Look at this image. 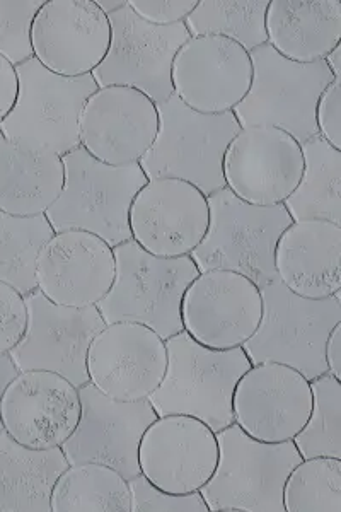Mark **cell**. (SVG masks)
I'll list each match as a JSON object with an SVG mask.
<instances>
[{"instance_id":"obj_1","label":"cell","mask_w":341,"mask_h":512,"mask_svg":"<svg viewBox=\"0 0 341 512\" xmlns=\"http://www.w3.org/2000/svg\"><path fill=\"white\" fill-rule=\"evenodd\" d=\"M168 366L147 400L157 417L188 415L217 432L234 424L232 398L241 376L253 366L243 347L215 350L183 332L164 340Z\"/></svg>"},{"instance_id":"obj_2","label":"cell","mask_w":341,"mask_h":512,"mask_svg":"<svg viewBox=\"0 0 341 512\" xmlns=\"http://www.w3.org/2000/svg\"><path fill=\"white\" fill-rule=\"evenodd\" d=\"M115 280L105 299L96 306L111 323H139L162 338L183 332L181 304L200 270L191 256L162 258L151 255L133 239L113 248Z\"/></svg>"},{"instance_id":"obj_3","label":"cell","mask_w":341,"mask_h":512,"mask_svg":"<svg viewBox=\"0 0 341 512\" xmlns=\"http://www.w3.org/2000/svg\"><path fill=\"white\" fill-rule=\"evenodd\" d=\"M62 161L64 190L45 214L53 231H86L111 248L130 241V207L149 181L140 164L110 166L82 147L65 154Z\"/></svg>"},{"instance_id":"obj_4","label":"cell","mask_w":341,"mask_h":512,"mask_svg":"<svg viewBox=\"0 0 341 512\" xmlns=\"http://www.w3.org/2000/svg\"><path fill=\"white\" fill-rule=\"evenodd\" d=\"M157 111L159 132L139 163L145 176L186 181L207 197L226 188L224 156L229 142L241 132L236 115H203L178 96L157 105Z\"/></svg>"},{"instance_id":"obj_5","label":"cell","mask_w":341,"mask_h":512,"mask_svg":"<svg viewBox=\"0 0 341 512\" xmlns=\"http://www.w3.org/2000/svg\"><path fill=\"white\" fill-rule=\"evenodd\" d=\"M260 291V326L243 345L251 364H285L309 381L328 373L324 352L331 330L341 321V291L328 299H307L289 291L278 277Z\"/></svg>"},{"instance_id":"obj_6","label":"cell","mask_w":341,"mask_h":512,"mask_svg":"<svg viewBox=\"0 0 341 512\" xmlns=\"http://www.w3.org/2000/svg\"><path fill=\"white\" fill-rule=\"evenodd\" d=\"M219 463L200 492L210 512H285L284 485L302 456L294 441L261 443L237 424L217 432Z\"/></svg>"},{"instance_id":"obj_7","label":"cell","mask_w":341,"mask_h":512,"mask_svg":"<svg viewBox=\"0 0 341 512\" xmlns=\"http://www.w3.org/2000/svg\"><path fill=\"white\" fill-rule=\"evenodd\" d=\"M210 222L197 250L191 253L198 270H232L263 287L277 277L275 248L294 222L285 205L246 204L231 190L209 195Z\"/></svg>"},{"instance_id":"obj_8","label":"cell","mask_w":341,"mask_h":512,"mask_svg":"<svg viewBox=\"0 0 341 512\" xmlns=\"http://www.w3.org/2000/svg\"><path fill=\"white\" fill-rule=\"evenodd\" d=\"M19 93L16 105L0 123L4 139L33 151L65 154L81 147L79 122L87 99L98 91L93 74L62 77L36 59L16 67Z\"/></svg>"},{"instance_id":"obj_9","label":"cell","mask_w":341,"mask_h":512,"mask_svg":"<svg viewBox=\"0 0 341 512\" xmlns=\"http://www.w3.org/2000/svg\"><path fill=\"white\" fill-rule=\"evenodd\" d=\"M249 55L253 64L251 88L232 111L241 128H278L301 146L318 137L316 106L324 89L335 81L326 62L295 64L268 43Z\"/></svg>"},{"instance_id":"obj_10","label":"cell","mask_w":341,"mask_h":512,"mask_svg":"<svg viewBox=\"0 0 341 512\" xmlns=\"http://www.w3.org/2000/svg\"><path fill=\"white\" fill-rule=\"evenodd\" d=\"M111 45L106 59L94 70L98 88H133L161 105L174 96V57L190 40L185 23L154 26L140 19L130 6L108 16Z\"/></svg>"},{"instance_id":"obj_11","label":"cell","mask_w":341,"mask_h":512,"mask_svg":"<svg viewBox=\"0 0 341 512\" xmlns=\"http://www.w3.org/2000/svg\"><path fill=\"white\" fill-rule=\"evenodd\" d=\"M28 328L12 350L14 366L21 371H50L82 388L89 383L87 352L106 326L96 306L69 308L48 301L40 289L26 296Z\"/></svg>"},{"instance_id":"obj_12","label":"cell","mask_w":341,"mask_h":512,"mask_svg":"<svg viewBox=\"0 0 341 512\" xmlns=\"http://www.w3.org/2000/svg\"><path fill=\"white\" fill-rule=\"evenodd\" d=\"M82 414L74 434L62 446L69 465L101 463L127 480L140 475L139 448L145 429L157 419L149 400L120 402L94 384L79 388Z\"/></svg>"},{"instance_id":"obj_13","label":"cell","mask_w":341,"mask_h":512,"mask_svg":"<svg viewBox=\"0 0 341 512\" xmlns=\"http://www.w3.org/2000/svg\"><path fill=\"white\" fill-rule=\"evenodd\" d=\"M263 315L260 287L232 270H205L186 289L181 304L183 328L209 349L243 347Z\"/></svg>"},{"instance_id":"obj_14","label":"cell","mask_w":341,"mask_h":512,"mask_svg":"<svg viewBox=\"0 0 341 512\" xmlns=\"http://www.w3.org/2000/svg\"><path fill=\"white\" fill-rule=\"evenodd\" d=\"M313 410L311 381L278 362L253 364L237 381L234 424L261 443L292 441Z\"/></svg>"},{"instance_id":"obj_15","label":"cell","mask_w":341,"mask_h":512,"mask_svg":"<svg viewBox=\"0 0 341 512\" xmlns=\"http://www.w3.org/2000/svg\"><path fill=\"white\" fill-rule=\"evenodd\" d=\"M81 414L79 388L50 371H21L0 400L2 429L29 449L62 448Z\"/></svg>"},{"instance_id":"obj_16","label":"cell","mask_w":341,"mask_h":512,"mask_svg":"<svg viewBox=\"0 0 341 512\" xmlns=\"http://www.w3.org/2000/svg\"><path fill=\"white\" fill-rule=\"evenodd\" d=\"M110 45V19L96 0H45L31 26L33 59L57 76H91Z\"/></svg>"},{"instance_id":"obj_17","label":"cell","mask_w":341,"mask_h":512,"mask_svg":"<svg viewBox=\"0 0 341 512\" xmlns=\"http://www.w3.org/2000/svg\"><path fill=\"white\" fill-rule=\"evenodd\" d=\"M302 173L301 144L278 128H241L224 156L227 190L258 207L284 204L295 192Z\"/></svg>"},{"instance_id":"obj_18","label":"cell","mask_w":341,"mask_h":512,"mask_svg":"<svg viewBox=\"0 0 341 512\" xmlns=\"http://www.w3.org/2000/svg\"><path fill=\"white\" fill-rule=\"evenodd\" d=\"M209 198L174 178L147 181L130 207L132 239L151 255L190 256L209 231Z\"/></svg>"},{"instance_id":"obj_19","label":"cell","mask_w":341,"mask_h":512,"mask_svg":"<svg viewBox=\"0 0 341 512\" xmlns=\"http://www.w3.org/2000/svg\"><path fill=\"white\" fill-rule=\"evenodd\" d=\"M174 96L203 115L234 111L253 81L251 55L224 36H191L171 70Z\"/></svg>"},{"instance_id":"obj_20","label":"cell","mask_w":341,"mask_h":512,"mask_svg":"<svg viewBox=\"0 0 341 512\" xmlns=\"http://www.w3.org/2000/svg\"><path fill=\"white\" fill-rule=\"evenodd\" d=\"M166 342L139 323H111L87 352V376L103 395L120 402L147 400L166 374Z\"/></svg>"},{"instance_id":"obj_21","label":"cell","mask_w":341,"mask_h":512,"mask_svg":"<svg viewBox=\"0 0 341 512\" xmlns=\"http://www.w3.org/2000/svg\"><path fill=\"white\" fill-rule=\"evenodd\" d=\"M217 463V434L195 417H157L140 441V475L168 494L200 492Z\"/></svg>"},{"instance_id":"obj_22","label":"cell","mask_w":341,"mask_h":512,"mask_svg":"<svg viewBox=\"0 0 341 512\" xmlns=\"http://www.w3.org/2000/svg\"><path fill=\"white\" fill-rule=\"evenodd\" d=\"M159 132V111L137 89L99 88L84 105L79 139L84 151L110 166L140 163Z\"/></svg>"},{"instance_id":"obj_23","label":"cell","mask_w":341,"mask_h":512,"mask_svg":"<svg viewBox=\"0 0 341 512\" xmlns=\"http://www.w3.org/2000/svg\"><path fill=\"white\" fill-rule=\"evenodd\" d=\"M115 253L94 234L70 229L53 234L36 263V284L48 301L69 308L98 306L115 280Z\"/></svg>"},{"instance_id":"obj_24","label":"cell","mask_w":341,"mask_h":512,"mask_svg":"<svg viewBox=\"0 0 341 512\" xmlns=\"http://www.w3.org/2000/svg\"><path fill=\"white\" fill-rule=\"evenodd\" d=\"M275 272L289 291L328 299L341 291V226L328 221H294L275 248Z\"/></svg>"},{"instance_id":"obj_25","label":"cell","mask_w":341,"mask_h":512,"mask_svg":"<svg viewBox=\"0 0 341 512\" xmlns=\"http://www.w3.org/2000/svg\"><path fill=\"white\" fill-rule=\"evenodd\" d=\"M268 45L295 64L326 59L341 43L340 0H270Z\"/></svg>"},{"instance_id":"obj_26","label":"cell","mask_w":341,"mask_h":512,"mask_svg":"<svg viewBox=\"0 0 341 512\" xmlns=\"http://www.w3.org/2000/svg\"><path fill=\"white\" fill-rule=\"evenodd\" d=\"M64 161L53 152L0 144V210L9 216H45L64 190Z\"/></svg>"},{"instance_id":"obj_27","label":"cell","mask_w":341,"mask_h":512,"mask_svg":"<svg viewBox=\"0 0 341 512\" xmlns=\"http://www.w3.org/2000/svg\"><path fill=\"white\" fill-rule=\"evenodd\" d=\"M69 461L62 448L29 449L0 431V512H52L53 485Z\"/></svg>"},{"instance_id":"obj_28","label":"cell","mask_w":341,"mask_h":512,"mask_svg":"<svg viewBox=\"0 0 341 512\" xmlns=\"http://www.w3.org/2000/svg\"><path fill=\"white\" fill-rule=\"evenodd\" d=\"M304 173L285 200L294 221H328L341 226V151L321 137L302 144Z\"/></svg>"},{"instance_id":"obj_29","label":"cell","mask_w":341,"mask_h":512,"mask_svg":"<svg viewBox=\"0 0 341 512\" xmlns=\"http://www.w3.org/2000/svg\"><path fill=\"white\" fill-rule=\"evenodd\" d=\"M52 512H132L127 478L101 463L69 465L53 485Z\"/></svg>"},{"instance_id":"obj_30","label":"cell","mask_w":341,"mask_h":512,"mask_svg":"<svg viewBox=\"0 0 341 512\" xmlns=\"http://www.w3.org/2000/svg\"><path fill=\"white\" fill-rule=\"evenodd\" d=\"M53 234L45 216L16 217L0 210V282L24 297L35 292L38 256Z\"/></svg>"},{"instance_id":"obj_31","label":"cell","mask_w":341,"mask_h":512,"mask_svg":"<svg viewBox=\"0 0 341 512\" xmlns=\"http://www.w3.org/2000/svg\"><path fill=\"white\" fill-rule=\"evenodd\" d=\"M270 0H198L185 21L191 36H224L246 52L268 43L266 9Z\"/></svg>"},{"instance_id":"obj_32","label":"cell","mask_w":341,"mask_h":512,"mask_svg":"<svg viewBox=\"0 0 341 512\" xmlns=\"http://www.w3.org/2000/svg\"><path fill=\"white\" fill-rule=\"evenodd\" d=\"M285 512H341V460H302L284 485Z\"/></svg>"},{"instance_id":"obj_33","label":"cell","mask_w":341,"mask_h":512,"mask_svg":"<svg viewBox=\"0 0 341 512\" xmlns=\"http://www.w3.org/2000/svg\"><path fill=\"white\" fill-rule=\"evenodd\" d=\"M313 410L302 431L292 439L302 460L331 456L341 460V383L323 374L311 381Z\"/></svg>"},{"instance_id":"obj_34","label":"cell","mask_w":341,"mask_h":512,"mask_svg":"<svg viewBox=\"0 0 341 512\" xmlns=\"http://www.w3.org/2000/svg\"><path fill=\"white\" fill-rule=\"evenodd\" d=\"M45 0H0V55L14 67L33 59L31 26Z\"/></svg>"},{"instance_id":"obj_35","label":"cell","mask_w":341,"mask_h":512,"mask_svg":"<svg viewBox=\"0 0 341 512\" xmlns=\"http://www.w3.org/2000/svg\"><path fill=\"white\" fill-rule=\"evenodd\" d=\"M132 490V512H209L202 492L168 494L154 487L144 475L128 480Z\"/></svg>"},{"instance_id":"obj_36","label":"cell","mask_w":341,"mask_h":512,"mask_svg":"<svg viewBox=\"0 0 341 512\" xmlns=\"http://www.w3.org/2000/svg\"><path fill=\"white\" fill-rule=\"evenodd\" d=\"M28 328V304L21 292L0 282V357L11 354Z\"/></svg>"},{"instance_id":"obj_37","label":"cell","mask_w":341,"mask_h":512,"mask_svg":"<svg viewBox=\"0 0 341 512\" xmlns=\"http://www.w3.org/2000/svg\"><path fill=\"white\" fill-rule=\"evenodd\" d=\"M128 6L145 23L174 26L185 23L198 6V0H128Z\"/></svg>"},{"instance_id":"obj_38","label":"cell","mask_w":341,"mask_h":512,"mask_svg":"<svg viewBox=\"0 0 341 512\" xmlns=\"http://www.w3.org/2000/svg\"><path fill=\"white\" fill-rule=\"evenodd\" d=\"M316 125L321 139L341 151V86L340 79L324 89L316 106Z\"/></svg>"},{"instance_id":"obj_39","label":"cell","mask_w":341,"mask_h":512,"mask_svg":"<svg viewBox=\"0 0 341 512\" xmlns=\"http://www.w3.org/2000/svg\"><path fill=\"white\" fill-rule=\"evenodd\" d=\"M19 93V77L16 67L0 55V123L6 120L16 105Z\"/></svg>"},{"instance_id":"obj_40","label":"cell","mask_w":341,"mask_h":512,"mask_svg":"<svg viewBox=\"0 0 341 512\" xmlns=\"http://www.w3.org/2000/svg\"><path fill=\"white\" fill-rule=\"evenodd\" d=\"M324 357H326L328 373L341 381V321L331 330Z\"/></svg>"},{"instance_id":"obj_41","label":"cell","mask_w":341,"mask_h":512,"mask_svg":"<svg viewBox=\"0 0 341 512\" xmlns=\"http://www.w3.org/2000/svg\"><path fill=\"white\" fill-rule=\"evenodd\" d=\"M18 367L14 366L11 355H2L0 357V400L6 391L7 384L18 376ZM0 431H2V422H0Z\"/></svg>"},{"instance_id":"obj_42","label":"cell","mask_w":341,"mask_h":512,"mask_svg":"<svg viewBox=\"0 0 341 512\" xmlns=\"http://www.w3.org/2000/svg\"><path fill=\"white\" fill-rule=\"evenodd\" d=\"M335 79H341V43L324 59Z\"/></svg>"},{"instance_id":"obj_43","label":"cell","mask_w":341,"mask_h":512,"mask_svg":"<svg viewBox=\"0 0 341 512\" xmlns=\"http://www.w3.org/2000/svg\"><path fill=\"white\" fill-rule=\"evenodd\" d=\"M127 2L128 0H96V4L101 7V11L105 12L106 16L120 11L127 6Z\"/></svg>"},{"instance_id":"obj_44","label":"cell","mask_w":341,"mask_h":512,"mask_svg":"<svg viewBox=\"0 0 341 512\" xmlns=\"http://www.w3.org/2000/svg\"><path fill=\"white\" fill-rule=\"evenodd\" d=\"M4 142H6V139H4V135L0 132V144H4Z\"/></svg>"}]
</instances>
